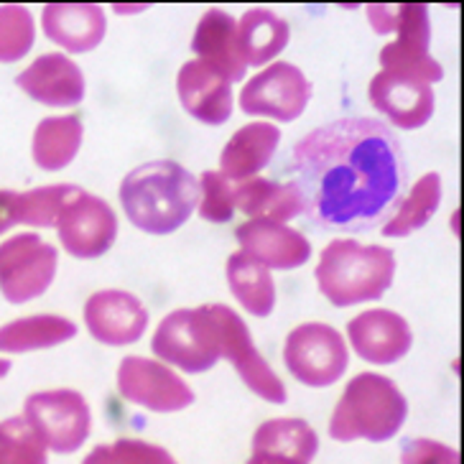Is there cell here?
Instances as JSON below:
<instances>
[{
    "mask_svg": "<svg viewBox=\"0 0 464 464\" xmlns=\"http://www.w3.org/2000/svg\"><path fill=\"white\" fill-rule=\"evenodd\" d=\"M281 146V128L266 121H256L237 128L219 153V174L230 179L232 184L246 179L260 177L263 169L274 161L276 150Z\"/></svg>",
    "mask_w": 464,
    "mask_h": 464,
    "instance_id": "44dd1931",
    "label": "cell"
},
{
    "mask_svg": "<svg viewBox=\"0 0 464 464\" xmlns=\"http://www.w3.org/2000/svg\"><path fill=\"white\" fill-rule=\"evenodd\" d=\"M205 312L212 324L215 344H218L219 360H227L232 370L240 375L250 393L263 398L266 403H286L288 391L284 381L276 375V370L268 365V360L260 355L250 329L227 304H205Z\"/></svg>",
    "mask_w": 464,
    "mask_h": 464,
    "instance_id": "5b68a950",
    "label": "cell"
},
{
    "mask_svg": "<svg viewBox=\"0 0 464 464\" xmlns=\"http://www.w3.org/2000/svg\"><path fill=\"white\" fill-rule=\"evenodd\" d=\"M15 87L34 102L56 110L77 108L87 95L82 67L72 56L59 52L36 56L15 77Z\"/></svg>",
    "mask_w": 464,
    "mask_h": 464,
    "instance_id": "2e32d148",
    "label": "cell"
},
{
    "mask_svg": "<svg viewBox=\"0 0 464 464\" xmlns=\"http://www.w3.org/2000/svg\"><path fill=\"white\" fill-rule=\"evenodd\" d=\"M177 95L187 115H191L197 123L212 128L227 123L235 110L232 84L197 59H189L179 69Z\"/></svg>",
    "mask_w": 464,
    "mask_h": 464,
    "instance_id": "d6986e66",
    "label": "cell"
},
{
    "mask_svg": "<svg viewBox=\"0 0 464 464\" xmlns=\"http://www.w3.org/2000/svg\"><path fill=\"white\" fill-rule=\"evenodd\" d=\"M378 59H381V72H388V74L411 77L431 87L444 80V67L431 56V49L391 42L382 46Z\"/></svg>",
    "mask_w": 464,
    "mask_h": 464,
    "instance_id": "f546056e",
    "label": "cell"
},
{
    "mask_svg": "<svg viewBox=\"0 0 464 464\" xmlns=\"http://www.w3.org/2000/svg\"><path fill=\"white\" fill-rule=\"evenodd\" d=\"M82 191V187L74 184H46L36 189L18 191V225H26L34 230L56 227L64 207L74 202Z\"/></svg>",
    "mask_w": 464,
    "mask_h": 464,
    "instance_id": "f1b7e54d",
    "label": "cell"
},
{
    "mask_svg": "<svg viewBox=\"0 0 464 464\" xmlns=\"http://www.w3.org/2000/svg\"><path fill=\"white\" fill-rule=\"evenodd\" d=\"M118 199L125 219L146 235L181 230L199 205V179L171 159L146 161L121 181Z\"/></svg>",
    "mask_w": 464,
    "mask_h": 464,
    "instance_id": "7a4b0ae2",
    "label": "cell"
},
{
    "mask_svg": "<svg viewBox=\"0 0 464 464\" xmlns=\"http://www.w3.org/2000/svg\"><path fill=\"white\" fill-rule=\"evenodd\" d=\"M250 454H274L312 464L319 454V434L312 429V423L296 416L268 419L253 431Z\"/></svg>",
    "mask_w": 464,
    "mask_h": 464,
    "instance_id": "484cf974",
    "label": "cell"
},
{
    "mask_svg": "<svg viewBox=\"0 0 464 464\" xmlns=\"http://www.w3.org/2000/svg\"><path fill=\"white\" fill-rule=\"evenodd\" d=\"M225 276H227V286H230L235 301H240V306L247 314L256 319H266L274 314L276 309V281L274 274L268 268H263L260 263L247 258L243 250H235L227 266H225Z\"/></svg>",
    "mask_w": 464,
    "mask_h": 464,
    "instance_id": "4316f807",
    "label": "cell"
},
{
    "mask_svg": "<svg viewBox=\"0 0 464 464\" xmlns=\"http://www.w3.org/2000/svg\"><path fill=\"white\" fill-rule=\"evenodd\" d=\"M235 240L247 258L260 263L271 274L274 271H296L312 258L309 237L284 222L247 219L235 230Z\"/></svg>",
    "mask_w": 464,
    "mask_h": 464,
    "instance_id": "e0dca14e",
    "label": "cell"
},
{
    "mask_svg": "<svg viewBox=\"0 0 464 464\" xmlns=\"http://www.w3.org/2000/svg\"><path fill=\"white\" fill-rule=\"evenodd\" d=\"M54 230L72 258L97 260L115 246L121 225L108 199L82 191L74 202L64 207Z\"/></svg>",
    "mask_w": 464,
    "mask_h": 464,
    "instance_id": "7c38bea8",
    "label": "cell"
},
{
    "mask_svg": "<svg viewBox=\"0 0 464 464\" xmlns=\"http://www.w3.org/2000/svg\"><path fill=\"white\" fill-rule=\"evenodd\" d=\"M347 347L362 362L396 365L413 347V332L406 316L391 309H368L347 322Z\"/></svg>",
    "mask_w": 464,
    "mask_h": 464,
    "instance_id": "5bb4252c",
    "label": "cell"
},
{
    "mask_svg": "<svg viewBox=\"0 0 464 464\" xmlns=\"http://www.w3.org/2000/svg\"><path fill=\"white\" fill-rule=\"evenodd\" d=\"M191 54L230 84L246 80L247 67L237 49V18L225 8H209L191 36Z\"/></svg>",
    "mask_w": 464,
    "mask_h": 464,
    "instance_id": "ffe728a7",
    "label": "cell"
},
{
    "mask_svg": "<svg viewBox=\"0 0 464 464\" xmlns=\"http://www.w3.org/2000/svg\"><path fill=\"white\" fill-rule=\"evenodd\" d=\"M246 464H304L296 459H286V457H274V454H250Z\"/></svg>",
    "mask_w": 464,
    "mask_h": 464,
    "instance_id": "74e56055",
    "label": "cell"
},
{
    "mask_svg": "<svg viewBox=\"0 0 464 464\" xmlns=\"http://www.w3.org/2000/svg\"><path fill=\"white\" fill-rule=\"evenodd\" d=\"M115 385L125 403L150 413H179L197 401L189 382L156 357H123L115 372Z\"/></svg>",
    "mask_w": 464,
    "mask_h": 464,
    "instance_id": "30bf717a",
    "label": "cell"
},
{
    "mask_svg": "<svg viewBox=\"0 0 464 464\" xmlns=\"http://www.w3.org/2000/svg\"><path fill=\"white\" fill-rule=\"evenodd\" d=\"M18 225V191L0 189V237Z\"/></svg>",
    "mask_w": 464,
    "mask_h": 464,
    "instance_id": "d590c367",
    "label": "cell"
},
{
    "mask_svg": "<svg viewBox=\"0 0 464 464\" xmlns=\"http://www.w3.org/2000/svg\"><path fill=\"white\" fill-rule=\"evenodd\" d=\"M36 44V21L26 5H0V64H15Z\"/></svg>",
    "mask_w": 464,
    "mask_h": 464,
    "instance_id": "1f68e13d",
    "label": "cell"
},
{
    "mask_svg": "<svg viewBox=\"0 0 464 464\" xmlns=\"http://www.w3.org/2000/svg\"><path fill=\"white\" fill-rule=\"evenodd\" d=\"M77 337V324L62 314H31L0 327V355H28L52 350Z\"/></svg>",
    "mask_w": 464,
    "mask_h": 464,
    "instance_id": "d4e9b609",
    "label": "cell"
},
{
    "mask_svg": "<svg viewBox=\"0 0 464 464\" xmlns=\"http://www.w3.org/2000/svg\"><path fill=\"white\" fill-rule=\"evenodd\" d=\"M401 464H459V451L439 439L413 437L401 447Z\"/></svg>",
    "mask_w": 464,
    "mask_h": 464,
    "instance_id": "e575fe53",
    "label": "cell"
},
{
    "mask_svg": "<svg viewBox=\"0 0 464 464\" xmlns=\"http://www.w3.org/2000/svg\"><path fill=\"white\" fill-rule=\"evenodd\" d=\"M291 26L271 8H250L237 21V49L246 67H268L286 52Z\"/></svg>",
    "mask_w": 464,
    "mask_h": 464,
    "instance_id": "7402d4cb",
    "label": "cell"
},
{
    "mask_svg": "<svg viewBox=\"0 0 464 464\" xmlns=\"http://www.w3.org/2000/svg\"><path fill=\"white\" fill-rule=\"evenodd\" d=\"M59 274V250L36 232H15L0 243V296L28 304L44 296Z\"/></svg>",
    "mask_w": 464,
    "mask_h": 464,
    "instance_id": "ba28073f",
    "label": "cell"
},
{
    "mask_svg": "<svg viewBox=\"0 0 464 464\" xmlns=\"http://www.w3.org/2000/svg\"><path fill=\"white\" fill-rule=\"evenodd\" d=\"M21 416L49 454H74L92 434V409L74 388L36 391L24 401Z\"/></svg>",
    "mask_w": 464,
    "mask_h": 464,
    "instance_id": "8992f818",
    "label": "cell"
},
{
    "mask_svg": "<svg viewBox=\"0 0 464 464\" xmlns=\"http://www.w3.org/2000/svg\"><path fill=\"white\" fill-rule=\"evenodd\" d=\"M284 365L306 388H332L350 368V347L332 324L304 322L286 334Z\"/></svg>",
    "mask_w": 464,
    "mask_h": 464,
    "instance_id": "52a82bcc",
    "label": "cell"
},
{
    "mask_svg": "<svg viewBox=\"0 0 464 464\" xmlns=\"http://www.w3.org/2000/svg\"><path fill=\"white\" fill-rule=\"evenodd\" d=\"M370 105L385 118V125L401 130H419L434 118L437 95L434 87L411 77L378 72L368 87Z\"/></svg>",
    "mask_w": 464,
    "mask_h": 464,
    "instance_id": "9a60e30c",
    "label": "cell"
},
{
    "mask_svg": "<svg viewBox=\"0 0 464 464\" xmlns=\"http://www.w3.org/2000/svg\"><path fill=\"white\" fill-rule=\"evenodd\" d=\"M84 140V125L77 115H52L34 128L31 161L46 174L64 171L80 156Z\"/></svg>",
    "mask_w": 464,
    "mask_h": 464,
    "instance_id": "cb8c5ba5",
    "label": "cell"
},
{
    "mask_svg": "<svg viewBox=\"0 0 464 464\" xmlns=\"http://www.w3.org/2000/svg\"><path fill=\"white\" fill-rule=\"evenodd\" d=\"M84 327L105 347H128L143 340L150 314L136 294L123 288H102L84 301Z\"/></svg>",
    "mask_w": 464,
    "mask_h": 464,
    "instance_id": "4fadbf2b",
    "label": "cell"
},
{
    "mask_svg": "<svg viewBox=\"0 0 464 464\" xmlns=\"http://www.w3.org/2000/svg\"><path fill=\"white\" fill-rule=\"evenodd\" d=\"M441 197H444V181L437 171H429L421 179H416L413 184H409L403 199L398 202L396 212L381 227L382 235L385 237H409L413 232L426 227L437 215Z\"/></svg>",
    "mask_w": 464,
    "mask_h": 464,
    "instance_id": "83f0119b",
    "label": "cell"
},
{
    "mask_svg": "<svg viewBox=\"0 0 464 464\" xmlns=\"http://www.w3.org/2000/svg\"><path fill=\"white\" fill-rule=\"evenodd\" d=\"M42 31L67 54L95 52L108 34V15L95 3H49L42 8Z\"/></svg>",
    "mask_w": 464,
    "mask_h": 464,
    "instance_id": "ac0fdd59",
    "label": "cell"
},
{
    "mask_svg": "<svg viewBox=\"0 0 464 464\" xmlns=\"http://www.w3.org/2000/svg\"><path fill=\"white\" fill-rule=\"evenodd\" d=\"M150 353L169 368L181 370L187 375H202L215 368L219 353L205 304L169 312L153 332Z\"/></svg>",
    "mask_w": 464,
    "mask_h": 464,
    "instance_id": "9c48e42d",
    "label": "cell"
},
{
    "mask_svg": "<svg viewBox=\"0 0 464 464\" xmlns=\"http://www.w3.org/2000/svg\"><path fill=\"white\" fill-rule=\"evenodd\" d=\"M365 14H368L370 26L375 34H381V36H388L391 31H393V5H381V3H372L365 8Z\"/></svg>",
    "mask_w": 464,
    "mask_h": 464,
    "instance_id": "8d00e7d4",
    "label": "cell"
},
{
    "mask_svg": "<svg viewBox=\"0 0 464 464\" xmlns=\"http://www.w3.org/2000/svg\"><path fill=\"white\" fill-rule=\"evenodd\" d=\"M82 464H179V459L161 444L123 437L110 444H97Z\"/></svg>",
    "mask_w": 464,
    "mask_h": 464,
    "instance_id": "4dcf8cb0",
    "label": "cell"
},
{
    "mask_svg": "<svg viewBox=\"0 0 464 464\" xmlns=\"http://www.w3.org/2000/svg\"><path fill=\"white\" fill-rule=\"evenodd\" d=\"M235 209L250 219H271L288 225L304 212V199L294 181L253 177L235 184Z\"/></svg>",
    "mask_w": 464,
    "mask_h": 464,
    "instance_id": "603a6c76",
    "label": "cell"
},
{
    "mask_svg": "<svg viewBox=\"0 0 464 464\" xmlns=\"http://www.w3.org/2000/svg\"><path fill=\"white\" fill-rule=\"evenodd\" d=\"M396 278V253L385 246H362L357 240H332L316 260L319 294L337 309L378 301Z\"/></svg>",
    "mask_w": 464,
    "mask_h": 464,
    "instance_id": "277c9868",
    "label": "cell"
},
{
    "mask_svg": "<svg viewBox=\"0 0 464 464\" xmlns=\"http://www.w3.org/2000/svg\"><path fill=\"white\" fill-rule=\"evenodd\" d=\"M291 174L312 225L347 235L382 227L409 189L403 146L375 118L309 130L291 150Z\"/></svg>",
    "mask_w": 464,
    "mask_h": 464,
    "instance_id": "6da1fadb",
    "label": "cell"
},
{
    "mask_svg": "<svg viewBox=\"0 0 464 464\" xmlns=\"http://www.w3.org/2000/svg\"><path fill=\"white\" fill-rule=\"evenodd\" d=\"M197 212L205 222L227 225L235 218V184L215 169L199 177V205Z\"/></svg>",
    "mask_w": 464,
    "mask_h": 464,
    "instance_id": "836d02e7",
    "label": "cell"
},
{
    "mask_svg": "<svg viewBox=\"0 0 464 464\" xmlns=\"http://www.w3.org/2000/svg\"><path fill=\"white\" fill-rule=\"evenodd\" d=\"M312 82L291 62H274L253 74L240 90V110L253 118H271L276 123H294L312 102Z\"/></svg>",
    "mask_w": 464,
    "mask_h": 464,
    "instance_id": "8fae6325",
    "label": "cell"
},
{
    "mask_svg": "<svg viewBox=\"0 0 464 464\" xmlns=\"http://www.w3.org/2000/svg\"><path fill=\"white\" fill-rule=\"evenodd\" d=\"M409 419V398L391 378L381 372H360L344 385L329 416V439L350 444H382L401 434Z\"/></svg>",
    "mask_w": 464,
    "mask_h": 464,
    "instance_id": "3957f363",
    "label": "cell"
},
{
    "mask_svg": "<svg viewBox=\"0 0 464 464\" xmlns=\"http://www.w3.org/2000/svg\"><path fill=\"white\" fill-rule=\"evenodd\" d=\"M0 464H49V451L21 413L0 421Z\"/></svg>",
    "mask_w": 464,
    "mask_h": 464,
    "instance_id": "d6a6232c",
    "label": "cell"
},
{
    "mask_svg": "<svg viewBox=\"0 0 464 464\" xmlns=\"http://www.w3.org/2000/svg\"><path fill=\"white\" fill-rule=\"evenodd\" d=\"M11 368H14V362L8 357H0V381L11 375Z\"/></svg>",
    "mask_w": 464,
    "mask_h": 464,
    "instance_id": "f35d334b",
    "label": "cell"
}]
</instances>
